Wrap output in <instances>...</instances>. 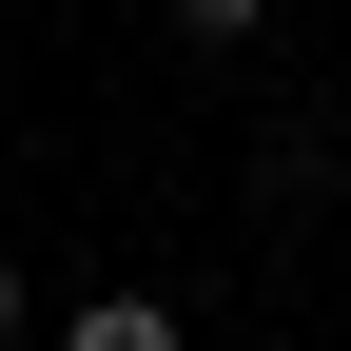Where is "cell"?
I'll list each match as a JSON object with an SVG mask.
<instances>
[{
	"label": "cell",
	"mask_w": 351,
	"mask_h": 351,
	"mask_svg": "<svg viewBox=\"0 0 351 351\" xmlns=\"http://www.w3.org/2000/svg\"><path fill=\"white\" fill-rule=\"evenodd\" d=\"M59 351H195V332H176L156 293H78V313H59Z\"/></svg>",
	"instance_id": "obj_1"
},
{
	"label": "cell",
	"mask_w": 351,
	"mask_h": 351,
	"mask_svg": "<svg viewBox=\"0 0 351 351\" xmlns=\"http://www.w3.org/2000/svg\"><path fill=\"white\" fill-rule=\"evenodd\" d=\"M176 20H195V39H215V59H234V39H254V20H274V0H176Z\"/></svg>",
	"instance_id": "obj_2"
},
{
	"label": "cell",
	"mask_w": 351,
	"mask_h": 351,
	"mask_svg": "<svg viewBox=\"0 0 351 351\" xmlns=\"http://www.w3.org/2000/svg\"><path fill=\"white\" fill-rule=\"evenodd\" d=\"M20 313H39V293H20V254H0V351H20Z\"/></svg>",
	"instance_id": "obj_3"
}]
</instances>
